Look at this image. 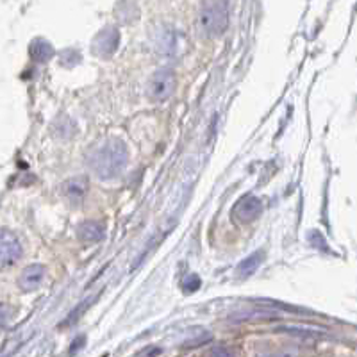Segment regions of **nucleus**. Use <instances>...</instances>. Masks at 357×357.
I'll return each instance as SVG.
<instances>
[{
  "instance_id": "f257e3e1",
  "label": "nucleus",
  "mask_w": 357,
  "mask_h": 357,
  "mask_svg": "<svg viewBox=\"0 0 357 357\" xmlns=\"http://www.w3.org/2000/svg\"><path fill=\"white\" fill-rule=\"evenodd\" d=\"M127 163H129V150L118 138H108L104 142L97 143L88 154V165L102 181L118 177L127 167Z\"/></svg>"
},
{
  "instance_id": "f03ea898",
  "label": "nucleus",
  "mask_w": 357,
  "mask_h": 357,
  "mask_svg": "<svg viewBox=\"0 0 357 357\" xmlns=\"http://www.w3.org/2000/svg\"><path fill=\"white\" fill-rule=\"evenodd\" d=\"M204 33L209 38H218L227 31L229 15L224 0H206L200 13Z\"/></svg>"
},
{
  "instance_id": "7ed1b4c3",
  "label": "nucleus",
  "mask_w": 357,
  "mask_h": 357,
  "mask_svg": "<svg viewBox=\"0 0 357 357\" xmlns=\"http://www.w3.org/2000/svg\"><path fill=\"white\" fill-rule=\"evenodd\" d=\"M175 88H177L175 72L168 70V68H163V70H158L152 74V77L149 79V84H147V93H149L150 100L165 102V100L174 95Z\"/></svg>"
},
{
  "instance_id": "20e7f679",
  "label": "nucleus",
  "mask_w": 357,
  "mask_h": 357,
  "mask_svg": "<svg viewBox=\"0 0 357 357\" xmlns=\"http://www.w3.org/2000/svg\"><path fill=\"white\" fill-rule=\"evenodd\" d=\"M233 218L236 224H252L254 220H258L259 216L263 215V202L254 195L241 197L233 208Z\"/></svg>"
},
{
  "instance_id": "39448f33",
  "label": "nucleus",
  "mask_w": 357,
  "mask_h": 357,
  "mask_svg": "<svg viewBox=\"0 0 357 357\" xmlns=\"http://www.w3.org/2000/svg\"><path fill=\"white\" fill-rule=\"evenodd\" d=\"M22 258V245L18 238L13 233H9L8 229L2 231V238H0V263L2 268L15 265L18 259Z\"/></svg>"
},
{
  "instance_id": "423d86ee",
  "label": "nucleus",
  "mask_w": 357,
  "mask_h": 357,
  "mask_svg": "<svg viewBox=\"0 0 357 357\" xmlns=\"http://www.w3.org/2000/svg\"><path fill=\"white\" fill-rule=\"evenodd\" d=\"M120 45V34L117 29H106L93 40V54L100 58H111Z\"/></svg>"
},
{
  "instance_id": "0eeeda50",
  "label": "nucleus",
  "mask_w": 357,
  "mask_h": 357,
  "mask_svg": "<svg viewBox=\"0 0 357 357\" xmlns=\"http://www.w3.org/2000/svg\"><path fill=\"white\" fill-rule=\"evenodd\" d=\"M88 190H90V181H88V177H84V175L68 178L67 183H63L61 186L63 197H65L70 204L83 202L88 195Z\"/></svg>"
},
{
  "instance_id": "6e6552de",
  "label": "nucleus",
  "mask_w": 357,
  "mask_h": 357,
  "mask_svg": "<svg viewBox=\"0 0 357 357\" xmlns=\"http://www.w3.org/2000/svg\"><path fill=\"white\" fill-rule=\"evenodd\" d=\"M45 266L43 265H29L24 268L18 277V286L22 291H36L42 286L43 279H45Z\"/></svg>"
},
{
  "instance_id": "1a4fd4ad",
  "label": "nucleus",
  "mask_w": 357,
  "mask_h": 357,
  "mask_svg": "<svg viewBox=\"0 0 357 357\" xmlns=\"http://www.w3.org/2000/svg\"><path fill=\"white\" fill-rule=\"evenodd\" d=\"M104 225L99 224V222L88 220L79 224V227H77V238L83 243H99V241L104 240Z\"/></svg>"
},
{
  "instance_id": "9d476101",
  "label": "nucleus",
  "mask_w": 357,
  "mask_h": 357,
  "mask_svg": "<svg viewBox=\"0 0 357 357\" xmlns=\"http://www.w3.org/2000/svg\"><path fill=\"white\" fill-rule=\"evenodd\" d=\"M263 259H265V254L263 252L250 254L249 258L243 259V261L238 265V275H241V277H249V275L256 274V270L261 266Z\"/></svg>"
},
{
  "instance_id": "9b49d317",
  "label": "nucleus",
  "mask_w": 357,
  "mask_h": 357,
  "mask_svg": "<svg viewBox=\"0 0 357 357\" xmlns=\"http://www.w3.org/2000/svg\"><path fill=\"white\" fill-rule=\"evenodd\" d=\"M29 52L31 58L38 63L49 61V59L52 58V54H54V50H52L50 43L45 42V40H34V42L31 43Z\"/></svg>"
},
{
  "instance_id": "f8f14e48",
  "label": "nucleus",
  "mask_w": 357,
  "mask_h": 357,
  "mask_svg": "<svg viewBox=\"0 0 357 357\" xmlns=\"http://www.w3.org/2000/svg\"><path fill=\"white\" fill-rule=\"evenodd\" d=\"M200 286V279L197 275H191L188 281H184V288H188V291H195Z\"/></svg>"
},
{
  "instance_id": "ddd939ff",
  "label": "nucleus",
  "mask_w": 357,
  "mask_h": 357,
  "mask_svg": "<svg viewBox=\"0 0 357 357\" xmlns=\"http://www.w3.org/2000/svg\"><path fill=\"white\" fill-rule=\"evenodd\" d=\"M209 354H211V356H229V350H216V349H213V350H209Z\"/></svg>"
}]
</instances>
